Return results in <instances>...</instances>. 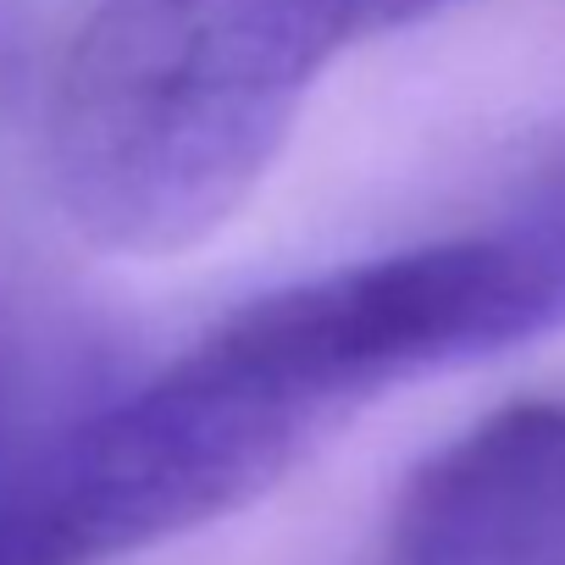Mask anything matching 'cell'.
Segmentation results:
<instances>
[{
	"mask_svg": "<svg viewBox=\"0 0 565 565\" xmlns=\"http://www.w3.org/2000/svg\"><path fill=\"white\" fill-rule=\"evenodd\" d=\"M117 388L111 350L40 311L0 317V565H56L45 493L78 422Z\"/></svg>",
	"mask_w": 565,
	"mask_h": 565,
	"instance_id": "cell-4",
	"label": "cell"
},
{
	"mask_svg": "<svg viewBox=\"0 0 565 565\" xmlns=\"http://www.w3.org/2000/svg\"><path fill=\"white\" fill-rule=\"evenodd\" d=\"M510 339L515 295L488 233L277 289L78 422L45 499L51 554L100 565L194 532L282 482L383 388Z\"/></svg>",
	"mask_w": 565,
	"mask_h": 565,
	"instance_id": "cell-1",
	"label": "cell"
},
{
	"mask_svg": "<svg viewBox=\"0 0 565 565\" xmlns=\"http://www.w3.org/2000/svg\"><path fill=\"white\" fill-rule=\"evenodd\" d=\"M355 45L339 0H100L51 89V183L106 249L167 255L266 178Z\"/></svg>",
	"mask_w": 565,
	"mask_h": 565,
	"instance_id": "cell-2",
	"label": "cell"
},
{
	"mask_svg": "<svg viewBox=\"0 0 565 565\" xmlns=\"http://www.w3.org/2000/svg\"><path fill=\"white\" fill-rule=\"evenodd\" d=\"M394 565H565V405H504L399 493Z\"/></svg>",
	"mask_w": 565,
	"mask_h": 565,
	"instance_id": "cell-3",
	"label": "cell"
},
{
	"mask_svg": "<svg viewBox=\"0 0 565 565\" xmlns=\"http://www.w3.org/2000/svg\"><path fill=\"white\" fill-rule=\"evenodd\" d=\"M444 0H339V12L350 23L355 40H372V34H388V29H405L427 12H438Z\"/></svg>",
	"mask_w": 565,
	"mask_h": 565,
	"instance_id": "cell-5",
	"label": "cell"
}]
</instances>
